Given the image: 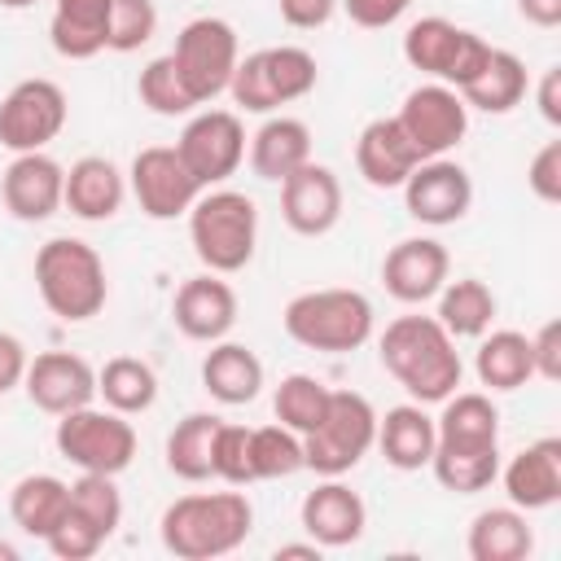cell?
<instances>
[{
	"label": "cell",
	"instance_id": "cell-12",
	"mask_svg": "<svg viewBox=\"0 0 561 561\" xmlns=\"http://www.w3.org/2000/svg\"><path fill=\"white\" fill-rule=\"evenodd\" d=\"M245 140H250L245 123L232 110H197L184 123L175 153L184 158V167L197 175L202 188H215L228 175H237V167L245 162Z\"/></svg>",
	"mask_w": 561,
	"mask_h": 561
},
{
	"label": "cell",
	"instance_id": "cell-54",
	"mask_svg": "<svg viewBox=\"0 0 561 561\" xmlns=\"http://www.w3.org/2000/svg\"><path fill=\"white\" fill-rule=\"evenodd\" d=\"M35 0H0V9H31Z\"/></svg>",
	"mask_w": 561,
	"mask_h": 561
},
{
	"label": "cell",
	"instance_id": "cell-21",
	"mask_svg": "<svg viewBox=\"0 0 561 561\" xmlns=\"http://www.w3.org/2000/svg\"><path fill=\"white\" fill-rule=\"evenodd\" d=\"M495 478L504 482V495L513 508L522 513L552 508L561 500V438L548 434V438L526 443L508 465H500Z\"/></svg>",
	"mask_w": 561,
	"mask_h": 561
},
{
	"label": "cell",
	"instance_id": "cell-51",
	"mask_svg": "<svg viewBox=\"0 0 561 561\" xmlns=\"http://www.w3.org/2000/svg\"><path fill=\"white\" fill-rule=\"evenodd\" d=\"M517 13L539 31L561 26V0H517Z\"/></svg>",
	"mask_w": 561,
	"mask_h": 561
},
{
	"label": "cell",
	"instance_id": "cell-40",
	"mask_svg": "<svg viewBox=\"0 0 561 561\" xmlns=\"http://www.w3.org/2000/svg\"><path fill=\"white\" fill-rule=\"evenodd\" d=\"M70 513L110 539L123 526V495H118L114 478L110 473H79L70 482Z\"/></svg>",
	"mask_w": 561,
	"mask_h": 561
},
{
	"label": "cell",
	"instance_id": "cell-1",
	"mask_svg": "<svg viewBox=\"0 0 561 561\" xmlns=\"http://www.w3.org/2000/svg\"><path fill=\"white\" fill-rule=\"evenodd\" d=\"M381 368L408 390L412 403H443L451 390H460L465 364L456 351V337L434 316H399L377 337Z\"/></svg>",
	"mask_w": 561,
	"mask_h": 561
},
{
	"label": "cell",
	"instance_id": "cell-27",
	"mask_svg": "<svg viewBox=\"0 0 561 561\" xmlns=\"http://www.w3.org/2000/svg\"><path fill=\"white\" fill-rule=\"evenodd\" d=\"M202 386L224 408L254 403L259 390H263V359L250 346L219 337V342H210V351L202 359Z\"/></svg>",
	"mask_w": 561,
	"mask_h": 561
},
{
	"label": "cell",
	"instance_id": "cell-35",
	"mask_svg": "<svg viewBox=\"0 0 561 561\" xmlns=\"http://www.w3.org/2000/svg\"><path fill=\"white\" fill-rule=\"evenodd\" d=\"M434 298H438L434 320L451 337H482L491 329V320H495V294L478 276H460V280L447 276V285Z\"/></svg>",
	"mask_w": 561,
	"mask_h": 561
},
{
	"label": "cell",
	"instance_id": "cell-48",
	"mask_svg": "<svg viewBox=\"0 0 561 561\" xmlns=\"http://www.w3.org/2000/svg\"><path fill=\"white\" fill-rule=\"evenodd\" d=\"M280 9V22L294 26V31H320L333 22L337 13V0H276Z\"/></svg>",
	"mask_w": 561,
	"mask_h": 561
},
{
	"label": "cell",
	"instance_id": "cell-18",
	"mask_svg": "<svg viewBox=\"0 0 561 561\" xmlns=\"http://www.w3.org/2000/svg\"><path fill=\"white\" fill-rule=\"evenodd\" d=\"M451 276V254L434 237H403L381 259V285L394 302H430Z\"/></svg>",
	"mask_w": 561,
	"mask_h": 561
},
{
	"label": "cell",
	"instance_id": "cell-19",
	"mask_svg": "<svg viewBox=\"0 0 561 561\" xmlns=\"http://www.w3.org/2000/svg\"><path fill=\"white\" fill-rule=\"evenodd\" d=\"M22 390L39 412L61 416V412L88 408L96 399V368L75 351H44L26 364Z\"/></svg>",
	"mask_w": 561,
	"mask_h": 561
},
{
	"label": "cell",
	"instance_id": "cell-34",
	"mask_svg": "<svg viewBox=\"0 0 561 561\" xmlns=\"http://www.w3.org/2000/svg\"><path fill=\"white\" fill-rule=\"evenodd\" d=\"M224 416L215 412H188L171 434H167V469L184 482H206L215 478V438H219Z\"/></svg>",
	"mask_w": 561,
	"mask_h": 561
},
{
	"label": "cell",
	"instance_id": "cell-30",
	"mask_svg": "<svg viewBox=\"0 0 561 561\" xmlns=\"http://www.w3.org/2000/svg\"><path fill=\"white\" fill-rule=\"evenodd\" d=\"M66 508H70V482H61L57 473H26L9 491V517L31 539H48L66 517Z\"/></svg>",
	"mask_w": 561,
	"mask_h": 561
},
{
	"label": "cell",
	"instance_id": "cell-4",
	"mask_svg": "<svg viewBox=\"0 0 561 561\" xmlns=\"http://www.w3.org/2000/svg\"><path fill=\"white\" fill-rule=\"evenodd\" d=\"M373 302L359 289L346 285H329V289H302L285 302L280 324L285 333L307 346V351H324V355H346L359 351L373 337Z\"/></svg>",
	"mask_w": 561,
	"mask_h": 561
},
{
	"label": "cell",
	"instance_id": "cell-15",
	"mask_svg": "<svg viewBox=\"0 0 561 561\" xmlns=\"http://www.w3.org/2000/svg\"><path fill=\"white\" fill-rule=\"evenodd\" d=\"M403 206L416 224L425 228H447L460 224L473 206V180L460 162L443 158H425L412 167V175L403 180Z\"/></svg>",
	"mask_w": 561,
	"mask_h": 561
},
{
	"label": "cell",
	"instance_id": "cell-29",
	"mask_svg": "<svg viewBox=\"0 0 561 561\" xmlns=\"http://www.w3.org/2000/svg\"><path fill=\"white\" fill-rule=\"evenodd\" d=\"M434 430L438 447H500V408L482 390H451Z\"/></svg>",
	"mask_w": 561,
	"mask_h": 561
},
{
	"label": "cell",
	"instance_id": "cell-53",
	"mask_svg": "<svg viewBox=\"0 0 561 561\" xmlns=\"http://www.w3.org/2000/svg\"><path fill=\"white\" fill-rule=\"evenodd\" d=\"M0 561H18V548H13V543H4V539H0Z\"/></svg>",
	"mask_w": 561,
	"mask_h": 561
},
{
	"label": "cell",
	"instance_id": "cell-39",
	"mask_svg": "<svg viewBox=\"0 0 561 561\" xmlns=\"http://www.w3.org/2000/svg\"><path fill=\"white\" fill-rule=\"evenodd\" d=\"M250 469H254V482L298 473L302 469V438L294 430H285L280 421L250 430Z\"/></svg>",
	"mask_w": 561,
	"mask_h": 561
},
{
	"label": "cell",
	"instance_id": "cell-33",
	"mask_svg": "<svg viewBox=\"0 0 561 561\" xmlns=\"http://www.w3.org/2000/svg\"><path fill=\"white\" fill-rule=\"evenodd\" d=\"M526 88H530V79H526V61H522L517 53H508V48H491V61L478 70L473 83L460 88V96H465L469 110H482V114H508V110L522 105Z\"/></svg>",
	"mask_w": 561,
	"mask_h": 561
},
{
	"label": "cell",
	"instance_id": "cell-3",
	"mask_svg": "<svg viewBox=\"0 0 561 561\" xmlns=\"http://www.w3.org/2000/svg\"><path fill=\"white\" fill-rule=\"evenodd\" d=\"M35 289L57 320L83 324V320L101 316V307L110 298L105 259L96 254V245H88L79 237H53L35 250Z\"/></svg>",
	"mask_w": 561,
	"mask_h": 561
},
{
	"label": "cell",
	"instance_id": "cell-11",
	"mask_svg": "<svg viewBox=\"0 0 561 561\" xmlns=\"http://www.w3.org/2000/svg\"><path fill=\"white\" fill-rule=\"evenodd\" d=\"M66 92L53 79H22L0 96V145L9 153L48 149L66 127Z\"/></svg>",
	"mask_w": 561,
	"mask_h": 561
},
{
	"label": "cell",
	"instance_id": "cell-43",
	"mask_svg": "<svg viewBox=\"0 0 561 561\" xmlns=\"http://www.w3.org/2000/svg\"><path fill=\"white\" fill-rule=\"evenodd\" d=\"M215 478L228 486H250L254 469H250V430L224 421L219 438H215Z\"/></svg>",
	"mask_w": 561,
	"mask_h": 561
},
{
	"label": "cell",
	"instance_id": "cell-5",
	"mask_svg": "<svg viewBox=\"0 0 561 561\" xmlns=\"http://www.w3.org/2000/svg\"><path fill=\"white\" fill-rule=\"evenodd\" d=\"M188 241L206 272L232 276L254 259L259 245V206L241 188H202L188 210Z\"/></svg>",
	"mask_w": 561,
	"mask_h": 561
},
{
	"label": "cell",
	"instance_id": "cell-42",
	"mask_svg": "<svg viewBox=\"0 0 561 561\" xmlns=\"http://www.w3.org/2000/svg\"><path fill=\"white\" fill-rule=\"evenodd\" d=\"M158 35V4L153 0H110V53H136Z\"/></svg>",
	"mask_w": 561,
	"mask_h": 561
},
{
	"label": "cell",
	"instance_id": "cell-41",
	"mask_svg": "<svg viewBox=\"0 0 561 561\" xmlns=\"http://www.w3.org/2000/svg\"><path fill=\"white\" fill-rule=\"evenodd\" d=\"M136 96H140V105H149V110L162 114V118H180V114H193V110H197V101L188 96L184 79L175 75L171 53L145 61L140 79H136Z\"/></svg>",
	"mask_w": 561,
	"mask_h": 561
},
{
	"label": "cell",
	"instance_id": "cell-52",
	"mask_svg": "<svg viewBox=\"0 0 561 561\" xmlns=\"http://www.w3.org/2000/svg\"><path fill=\"white\" fill-rule=\"evenodd\" d=\"M320 552H324V548H320L316 539H311V543H280V548H276V561H289V557H307V561H320Z\"/></svg>",
	"mask_w": 561,
	"mask_h": 561
},
{
	"label": "cell",
	"instance_id": "cell-45",
	"mask_svg": "<svg viewBox=\"0 0 561 561\" xmlns=\"http://www.w3.org/2000/svg\"><path fill=\"white\" fill-rule=\"evenodd\" d=\"M526 184H530V193H535L539 202H548V206L561 202V140H548V145L530 158Z\"/></svg>",
	"mask_w": 561,
	"mask_h": 561
},
{
	"label": "cell",
	"instance_id": "cell-36",
	"mask_svg": "<svg viewBox=\"0 0 561 561\" xmlns=\"http://www.w3.org/2000/svg\"><path fill=\"white\" fill-rule=\"evenodd\" d=\"M96 394L105 399V408H114L123 416L149 412L158 399V373L136 355H114L96 373Z\"/></svg>",
	"mask_w": 561,
	"mask_h": 561
},
{
	"label": "cell",
	"instance_id": "cell-23",
	"mask_svg": "<svg viewBox=\"0 0 561 561\" xmlns=\"http://www.w3.org/2000/svg\"><path fill=\"white\" fill-rule=\"evenodd\" d=\"M416 162H425V158L403 136V127H399L394 114L373 118L359 131V140H355V167H359L364 184H373V188H403V180L412 175Z\"/></svg>",
	"mask_w": 561,
	"mask_h": 561
},
{
	"label": "cell",
	"instance_id": "cell-28",
	"mask_svg": "<svg viewBox=\"0 0 561 561\" xmlns=\"http://www.w3.org/2000/svg\"><path fill=\"white\" fill-rule=\"evenodd\" d=\"M110 39V0H53L48 44L66 61H88L105 53Z\"/></svg>",
	"mask_w": 561,
	"mask_h": 561
},
{
	"label": "cell",
	"instance_id": "cell-20",
	"mask_svg": "<svg viewBox=\"0 0 561 561\" xmlns=\"http://www.w3.org/2000/svg\"><path fill=\"white\" fill-rule=\"evenodd\" d=\"M171 320L188 342H219L232 333L237 324V289L219 276V272H202L188 276L175 289L171 302Z\"/></svg>",
	"mask_w": 561,
	"mask_h": 561
},
{
	"label": "cell",
	"instance_id": "cell-26",
	"mask_svg": "<svg viewBox=\"0 0 561 561\" xmlns=\"http://www.w3.org/2000/svg\"><path fill=\"white\" fill-rule=\"evenodd\" d=\"M302 162H311V127L294 114H267L250 136V171L280 184Z\"/></svg>",
	"mask_w": 561,
	"mask_h": 561
},
{
	"label": "cell",
	"instance_id": "cell-31",
	"mask_svg": "<svg viewBox=\"0 0 561 561\" xmlns=\"http://www.w3.org/2000/svg\"><path fill=\"white\" fill-rule=\"evenodd\" d=\"M473 373H478V381H482L486 390H495V394L522 390L526 381H535L530 337H526V333H517V329L482 333L478 355H473Z\"/></svg>",
	"mask_w": 561,
	"mask_h": 561
},
{
	"label": "cell",
	"instance_id": "cell-47",
	"mask_svg": "<svg viewBox=\"0 0 561 561\" xmlns=\"http://www.w3.org/2000/svg\"><path fill=\"white\" fill-rule=\"evenodd\" d=\"M530 359H535V377L539 381H561V324L557 320H548V324L535 329Z\"/></svg>",
	"mask_w": 561,
	"mask_h": 561
},
{
	"label": "cell",
	"instance_id": "cell-14",
	"mask_svg": "<svg viewBox=\"0 0 561 561\" xmlns=\"http://www.w3.org/2000/svg\"><path fill=\"white\" fill-rule=\"evenodd\" d=\"M394 118H399L403 136L416 145L421 158H443V153H451V149L465 140V131H469V105H465V96H460L456 88L438 83V79L412 88V92L403 96V105H399Z\"/></svg>",
	"mask_w": 561,
	"mask_h": 561
},
{
	"label": "cell",
	"instance_id": "cell-8",
	"mask_svg": "<svg viewBox=\"0 0 561 561\" xmlns=\"http://www.w3.org/2000/svg\"><path fill=\"white\" fill-rule=\"evenodd\" d=\"M403 61L447 88H465L478 79V70L491 61V44L469 31V26H456L451 18H416L408 31H403Z\"/></svg>",
	"mask_w": 561,
	"mask_h": 561
},
{
	"label": "cell",
	"instance_id": "cell-25",
	"mask_svg": "<svg viewBox=\"0 0 561 561\" xmlns=\"http://www.w3.org/2000/svg\"><path fill=\"white\" fill-rule=\"evenodd\" d=\"M434 443H438V430H434V416L425 412V403H399L386 416H377V447H381L386 465L399 473L430 469Z\"/></svg>",
	"mask_w": 561,
	"mask_h": 561
},
{
	"label": "cell",
	"instance_id": "cell-49",
	"mask_svg": "<svg viewBox=\"0 0 561 561\" xmlns=\"http://www.w3.org/2000/svg\"><path fill=\"white\" fill-rule=\"evenodd\" d=\"M26 346H22V337H13V333H4L0 329V394H9V390H18L22 386V377H26Z\"/></svg>",
	"mask_w": 561,
	"mask_h": 561
},
{
	"label": "cell",
	"instance_id": "cell-13",
	"mask_svg": "<svg viewBox=\"0 0 561 561\" xmlns=\"http://www.w3.org/2000/svg\"><path fill=\"white\" fill-rule=\"evenodd\" d=\"M127 193L149 219H180L202 197L197 175L184 167L175 145H149L127 167Z\"/></svg>",
	"mask_w": 561,
	"mask_h": 561
},
{
	"label": "cell",
	"instance_id": "cell-7",
	"mask_svg": "<svg viewBox=\"0 0 561 561\" xmlns=\"http://www.w3.org/2000/svg\"><path fill=\"white\" fill-rule=\"evenodd\" d=\"M373 447H377V408L359 390H333L324 421L311 434H302V469H316L320 478H342Z\"/></svg>",
	"mask_w": 561,
	"mask_h": 561
},
{
	"label": "cell",
	"instance_id": "cell-9",
	"mask_svg": "<svg viewBox=\"0 0 561 561\" xmlns=\"http://www.w3.org/2000/svg\"><path fill=\"white\" fill-rule=\"evenodd\" d=\"M57 456L70 460L79 473H110L118 478L136 460V430L114 408H75L57 416Z\"/></svg>",
	"mask_w": 561,
	"mask_h": 561
},
{
	"label": "cell",
	"instance_id": "cell-32",
	"mask_svg": "<svg viewBox=\"0 0 561 561\" xmlns=\"http://www.w3.org/2000/svg\"><path fill=\"white\" fill-rule=\"evenodd\" d=\"M473 561H526L535 548V530L526 522L522 508L504 504V508H482L469 522V539H465Z\"/></svg>",
	"mask_w": 561,
	"mask_h": 561
},
{
	"label": "cell",
	"instance_id": "cell-37",
	"mask_svg": "<svg viewBox=\"0 0 561 561\" xmlns=\"http://www.w3.org/2000/svg\"><path fill=\"white\" fill-rule=\"evenodd\" d=\"M430 469H434V478H438L443 491L478 495L500 473V447H438L434 443Z\"/></svg>",
	"mask_w": 561,
	"mask_h": 561
},
{
	"label": "cell",
	"instance_id": "cell-10",
	"mask_svg": "<svg viewBox=\"0 0 561 561\" xmlns=\"http://www.w3.org/2000/svg\"><path fill=\"white\" fill-rule=\"evenodd\" d=\"M171 61H175V75L184 79V88H188V96L197 105L215 101L219 92H228L232 70L241 61V44H237L232 22H224V18H193V22H184L180 35H175Z\"/></svg>",
	"mask_w": 561,
	"mask_h": 561
},
{
	"label": "cell",
	"instance_id": "cell-16",
	"mask_svg": "<svg viewBox=\"0 0 561 561\" xmlns=\"http://www.w3.org/2000/svg\"><path fill=\"white\" fill-rule=\"evenodd\" d=\"M61 193H66V167L44 149L13 153V162L0 175V202L22 224L53 219L61 210Z\"/></svg>",
	"mask_w": 561,
	"mask_h": 561
},
{
	"label": "cell",
	"instance_id": "cell-17",
	"mask_svg": "<svg viewBox=\"0 0 561 561\" xmlns=\"http://www.w3.org/2000/svg\"><path fill=\"white\" fill-rule=\"evenodd\" d=\"M280 219L298 237H324L342 219V180L324 162H302L280 180Z\"/></svg>",
	"mask_w": 561,
	"mask_h": 561
},
{
	"label": "cell",
	"instance_id": "cell-44",
	"mask_svg": "<svg viewBox=\"0 0 561 561\" xmlns=\"http://www.w3.org/2000/svg\"><path fill=\"white\" fill-rule=\"evenodd\" d=\"M44 543H48V552H53V557H61V561H88V557H96V552H101L105 535L66 508V517L57 522V530H53Z\"/></svg>",
	"mask_w": 561,
	"mask_h": 561
},
{
	"label": "cell",
	"instance_id": "cell-50",
	"mask_svg": "<svg viewBox=\"0 0 561 561\" xmlns=\"http://www.w3.org/2000/svg\"><path fill=\"white\" fill-rule=\"evenodd\" d=\"M535 105H539V114H543L548 127H561V66H548V70L539 75Z\"/></svg>",
	"mask_w": 561,
	"mask_h": 561
},
{
	"label": "cell",
	"instance_id": "cell-6",
	"mask_svg": "<svg viewBox=\"0 0 561 561\" xmlns=\"http://www.w3.org/2000/svg\"><path fill=\"white\" fill-rule=\"evenodd\" d=\"M320 79V66L307 48L298 44H276V48H259L245 53L232 70L228 96L245 110V114H276L289 101H302Z\"/></svg>",
	"mask_w": 561,
	"mask_h": 561
},
{
	"label": "cell",
	"instance_id": "cell-38",
	"mask_svg": "<svg viewBox=\"0 0 561 561\" xmlns=\"http://www.w3.org/2000/svg\"><path fill=\"white\" fill-rule=\"evenodd\" d=\"M329 394H333V390H329L320 377H311V373H289V377H280V386H276V394H272V412H276V421H280L285 430H294V434L302 438V434H311V430L324 421Z\"/></svg>",
	"mask_w": 561,
	"mask_h": 561
},
{
	"label": "cell",
	"instance_id": "cell-2",
	"mask_svg": "<svg viewBox=\"0 0 561 561\" xmlns=\"http://www.w3.org/2000/svg\"><path fill=\"white\" fill-rule=\"evenodd\" d=\"M254 530V504L245 491H193L162 508V548L180 561H215L237 552Z\"/></svg>",
	"mask_w": 561,
	"mask_h": 561
},
{
	"label": "cell",
	"instance_id": "cell-22",
	"mask_svg": "<svg viewBox=\"0 0 561 561\" xmlns=\"http://www.w3.org/2000/svg\"><path fill=\"white\" fill-rule=\"evenodd\" d=\"M298 517L320 548H351L368 526V508L359 491H351L342 478H324L316 491H307Z\"/></svg>",
	"mask_w": 561,
	"mask_h": 561
},
{
	"label": "cell",
	"instance_id": "cell-46",
	"mask_svg": "<svg viewBox=\"0 0 561 561\" xmlns=\"http://www.w3.org/2000/svg\"><path fill=\"white\" fill-rule=\"evenodd\" d=\"M337 9L364 31H386L412 9V0H337Z\"/></svg>",
	"mask_w": 561,
	"mask_h": 561
},
{
	"label": "cell",
	"instance_id": "cell-24",
	"mask_svg": "<svg viewBox=\"0 0 561 561\" xmlns=\"http://www.w3.org/2000/svg\"><path fill=\"white\" fill-rule=\"evenodd\" d=\"M127 202V175L101 158V153H88L79 162H70L66 171V193H61V206L88 224H105L123 210Z\"/></svg>",
	"mask_w": 561,
	"mask_h": 561
}]
</instances>
